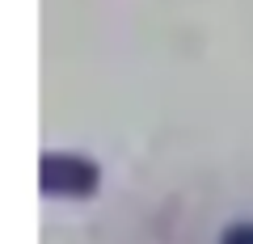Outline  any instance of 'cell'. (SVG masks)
Here are the masks:
<instances>
[{"label":"cell","mask_w":253,"mask_h":244,"mask_svg":"<svg viewBox=\"0 0 253 244\" xmlns=\"http://www.w3.org/2000/svg\"><path fill=\"white\" fill-rule=\"evenodd\" d=\"M101 185V169L76 152H46L38 160V190L46 198H89Z\"/></svg>","instance_id":"1"},{"label":"cell","mask_w":253,"mask_h":244,"mask_svg":"<svg viewBox=\"0 0 253 244\" xmlns=\"http://www.w3.org/2000/svg\"><path fill=\"white\" fill-rule=\"evenodd\" d=\"M219 244H253V223H232L219 236Z\"/></svg>","instance_id":"2"}]
</instances>
